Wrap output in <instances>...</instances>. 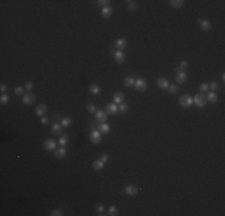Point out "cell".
<instances>
[{
  "mask_svg": "<svg viewBox=\"0 0 225 216\" xmlns=\"http://www.w3.org/2000/svg\"><path fill=\"white\" fill-rule=\"evenodd\" d=\"M51 216H62L64 215V212H62V210H60V209H54V210H52L51 211V214H49Z\"/></svg>",
  "mask_w": 225,
  "mask_h": 216,
  "instance_id": "38",
  "label": "cell"
},
{
  "mask_svg": "<svg viewBox=\"0 0 225 216\" xmlns=\"http://www.w3.org/2000/svg\"><path fill=\"white\" fill-rule=\"evenodd\" d=\"M95 118H96V120H97L99 124L107 123V120H108V114H107L105 112H103V110H97V112L95 113Z\"/></svg>",
  "mask_w": 225,
  "mask_h": 216,
  "instance_id": "7",
  "label": "cell"
},
{
  "mask_svg": "<svg viewBox=\"0 0 225 216\" xmlns=\"http://www.w3.org/2000/svg\"><path fill=\"white\" fill-rule=\"evenodd\" d=\"M177 90H179V88H177V85L176 84H170L169 85V88H168V91L170 93V94H172V95H175L177 93Z\"/></svg>",
  "mask_w": 225,
  "mask_h": 216,
  "instance_id": "33",
  "label": "cell"
},
{
  "mask_svg": "<svg viewBox=\"0 0 225 216\" xmlns=\"http://www.w3.org/2000/svg\"><path fill=\"white\" fill-rule=\"evenodd\" d=\"M112 13H114V10H112V7L110 6H105V7H102V11H101V15L103 18H110L112 16Z\"/></svg>",
  "mask_w": 225,
  "mask_h": 216,
  "instance_id": "12",
  "label": "cell"
},
{
  "mask_svg": "<svg viewBox=\"0 0 225 216\" xmlns=\"http://www.w3.org/2000/svg\"><path fill=\"white\" fill-rule=\"evenodd\" d=\"M112 100H114V103H122L123 102V100H124V94L122 91H117L114 94V97H112Z\"/></svg>",
  "mask_w": 225,
  "mask_h": 216,
  "instance_id": "17",
  "label": "cell"
},
{
  "mask_svg": "<svg viewBox=\"0 0 225 216\" xmlns=\"http://www.w3.org/2000/svg\"><path fill=\"white\" fill-rule=\"evenodd\" d=\"M24 89H27V91H31L32 89H34V83L32 82H27L25 85H24Z\"/></svg>",
  "mask_w": 225,
  "mask_h": 216,
  "instance_id": "41",
  "label": "cell"
},
{
  "mask_svg": "<svg viewBox=\"0 0 225 216\" xmlns=\"http://www.w3.org/2000/svg\"><path fill=\"white\" fill-rule=\"evenodd\" d=\"M23 93H24V88L23 86H17L15 89V94L17 96H23Z\"/></svg>",
  "mask_w": 225,
  "mask_h": 216,
  "instance_id": "40",
  "label": "cell"
},
{
  "mask_svg": "<svg viewBox=\"0 0 225 216\" xmlns=\"http://www.w3.org/2000/svg\"><path fill=\"white\" fill-rule=\"evenodd\" d=\"M193 105V97H191L189 95H182L180 97V106L183 108H189Z\"/></svg>",
  "mask_w": 225,
  "mask_h": 216,
  "instance_id": "2",
  "label": "cell"
},
{
  "mask_svg": "<svg viewBox=\"0 0 225 216\" xmlns=\"http://www.w3.org/2000/svg\"><path fill=\"white\" fill-rule=\"evenodd\" d=\"M62 131H64V127L61 126V124H58V123L53 124V126H52V133L54 136H61Z\"/></svg>",
  "mask_w": 225,
  "mask_h": 216,
  "instance_id": "13",
  "label": "cell"
},
{
  "mask_svg": "<svg viewBox=\"0 0 225 216\" xmlns=\"http://www.w3.org/2000/svg\"><path fill=\"white\" fill-rule=\"evenodd\" d=\"M187 79H188V74H187L184 71H179L176 73V82L180 83V84H183L187 82Z\"/></svg>",
  "mask_w": 225,
  "mask_h": 216,
  "instance_id": "11",
  "label": "cell"
},
{
  "mask_svg": "<svg viewBox=\"0 0 225 216\" xmlns=\"http://www.w3.org/2000/svg\"><path fill=\"white\" fill-rule=\"evenodd\" d=\"M68 141H70L68 135H61V136H60V139H59L60 147H66V145L68 144Z\"/></svg>",
  "mask_w": 225,
  "mask_h": 216,
  "instance_id": "24",
  "label": "cell"
},
{
  "mask_svg": "<svg viewBox=\"0 0 225 216\" xmlns=\"http://www.w3.org/2000/svg\"><path fill=\"white\" fill-rule=\"evenodd\" d=\"M126 6H127V8L131 11V12H134L135 10H136V3L135 1H131V0H127L126 1Z\"/></svg>",
  "mask_w": 225,
  "mask_h": 216,
  "instance_id": "27",
  "label": "cell"
},
{
  "mask_svg": "<svg viewBox=\"0 0 225 216\" xmlns=\"http://www.w3.org/2000/svg\"><path fill=\"white\" fill-rule=\"evenodd\" d=\"M92 168L95 171H102L104 168V162H102L101 160H95L92 162Z\"/></svg>",
  "mask_w": 225,
  "mask_h": 216,
  "instance_id": "21",
  "label": "cell"
},
{
  "mask_svg": "<svg viewBox=\"0 0 225 216\" xmlns=\"http://www.w3.org/2000/svg\"><path fill=\"white\" fill-rule=\"evenodd\" d=\"M48 112V107L46 106V105H40L39 107L36 108V110H35V113H36V115L37 117H44L46 115V113Z\"/></svg>",
  "mask_w": 225,
  "mask_h": 216,
  "instance_id": "14",
  "label": "cell"
},
{
  "mask_svg": "<svg viewBox=\"0 0 225 216\" xmlns=\"http://www.w3.org/2000/svg\"><path fill=\"white\" fill-rule=\"evenodd\" d=\"M86 108H87V112L91 113V114H94V113H96V112H97V110H96V106H95L94 103H89Z\"/></svg>",
  "mask_w": 225,
  "mask_h": 216,
  "instance_id": "39",
  "label": "cell"
},
{
  "mask_svg": "<svg viewBox=\"0 0 225 216\" xmlns=\"http://www.w3.org/2000/svg\"><path fill=\"white\" fill-rule=\"evenodd\" d=\"M60 124H61L62 127H70V126L73 124V120H72L71 118H64V119L61 120Z\"/></svg>",
  "mask_w": 225,
  "mask_h": 216,
  "instance_id": "26",
  "label": "cell"
},
{
  "mask_svg": "<svg viewBox=\"0 0 225 216\" xmlns=\"http://www.w3.org/2000/svg\"><path fill=\"white\" fill-rule=\"evenodd\" d=\"M157 85H158V88H160V89H168L169 88V82H168V79L167 78H158L157 79Z\"/></svg>",
  "mask_w": 225,
  "mask_h": 216,
  "instance_id": "19",
  "label": "cell"
},
{
  "mask_svg": "<svg viewBox=\"0 0 225 216\" xmlns=\"http://www.w3.org/2000/svg\"><path fill=\"white\" fill-rule=\"evenodd\" d=\"M206 98H207L208 102H211V103H216V102H218V96H217V94H216L214 91H210V93L207 94Z\"/></svg>",
  "mask_w": 225,
  "mask_h": 216,
  "instance_id": "22",
  "label": "cell"
},
{
  "mask_svg": "<svg viewBox=\"0 0 225 216\" xmlns=\"http://www.w3.org/2000/svg\"><path fill=\"white\" fill-rule=\"evenodd\" d=\"M22 101H23V103H24V105L30 106V105H34V103H35L36 96H35V94H32L31 91H29V93H27L25 95H23Z\"/></svg>",
  "mask_w": 225,
  "mask_h": 216,
  "instance_id": "5",
  "label": "cell"
},
{
  "mask_svg": "<svg viewBox=\"0 0 225 216\" xmlns=\"http://www.w3.org/2000/svg\"><path fill=\"white\" fill-rule=\"evenodd\" d=\"M99 160H101L102 162H104V163H105V162H108V161H109V156H108L107 154H102V155H101V157H99Z\"/></svg>",
  "mask_w": 225,
  "mask_h": 216,
  "instance_id": "42",
  "label": "cell"
},
{
  "mask_svg": "<svg viewBox=\"0 0 225 216\" xmlns=\"http://www.w3.org/2000/svg\"><path fill=\"white\" fill-rule=\"evenodd\" d=\"M66 155H67V151H66V149L64 147H60V148L55 149V155L54 156L56 159H64Z\"/></svg>",
  "mask_w": 225,
  "mask_h": 216,
  "instance_id": "16",
  "label": "cell"
},
{
  "mask_svg": "<svg viewBox=\"0 0 225 216\" xmlns=\"http://www.w3.org/2000/svg\"><path fill=\"white\" fill-rule=\"evenodd\" d=\"M221 79L225 81V73H221Z\"/></svg>",
  "mask_w": 225,
  "mask_h": 216,
  "instance_id": "45",
  "label": "cell"
},
{
  "mask_svg": "<svg viewBox=\"0 0 225 216\" xmlns=\"http://www.w3.org/2000/svg\"><path fill=\"white\" fill-rule=\"evenodd\" d=\"M117 110H119V107L116 106V103H108L105 106V109H104V112L108 114V115H115L117 113Z\"/></svg>",
  "mask_w": 225,
  "mask_h": 216,
  "instance_id": "8",
  "label": "cell"
},
{
  "mask_svg": "<svg viewBox=\"0 0 225 216\" xmlns=\"http://www.w3.org/2000/svg\"><path fill=\"white\" fill-rule=\"evenodd\" d=\"M169 4L174 8H180V7H182L184 5V0H170Z\"/></svg>",
  "mask_w": 225,
  "mask_h": 216,
  "instance_id": "23",
  "label": "cell"
},
{
  "mask_svg": "<svg viewBox=\"0 0 225 216\" xmlns=\"http://www.w3.org/2000/svg\"><path fill=\"white\" fill-rule=\"evenodd\" d=\"M187 67H188V62L184 61V60H182V61L180 62V65L176 67V71H177V72H179V71H184V70H187Z\"/></svg>",
  "mask_w": 225,
  "mask_h": 216,
  "instance_id": "30",
  "label": "cell"
},
{
  "mask_svg": "<svg viewBox=\"0 0 225 216\" xmlns=\"http://www.w3.org/2000/svg\"><path fill=\"white\" fill-rule=\"evenodd\" d=\"M193 103H194L196 107H199V108H202V107H205L206 103H207V98H206V96H205L202 93H198V94H195V96L193 97Z\"/></svg>",
  "mask_w": 225,
  "mask_h": 216,
  "instance_id": "1",
  "label": "cell"
},
{
  "mask_svg": "<svg viewBox=\"0 0 225 216\" xmlns=\"http://www.w3.org/2000/svg\"><path fill=\"white\" fill-rule=\"evenodd\" d=\"M117 214H119V210H117L116 207H114V205L109 207V209H108V215L109 216H116Z\"/></svg>",
  "mask_w": 225,
  "mask_h": 216,
  "instance_id": "31",
  "label": "cell"
},
{
  "mask_svg": "<svg viewBox=\"0 0 225 216\" xmlns=\"http://www.w3.org/2000/svg\"><path fill=\"white\" fill-rule=\"evenodd\" d=\"M126 46H127V41L124 39H119L115 42V48L117 50H123L124 48H126Z\"/></svg>",
  "mask_w": 225,
  "mask_h": 216,
  "instance_id": "18",
  "label": "cell"
},
{
  "mask_svg": "<svg viewBox=\"0 0 225 216\" xmlns=\"http://www.w3.org/2000/svg\"><path fill=\"white\" fill-rule=\"evenodd\" d=\"M98 131L101 133H103V135H107L110 131V126L107 123H102V124H99V126H98Z\"/></svg>",
  "mask_w": 225,
  "mask_h": 216,
  "instance_id": "20",
  "label": "cell"
},
{
  "mask_svg": "<svg viewBox=\"0 0 225 216\" xmlns=\"http://www.w3.org/2000/svg\"><path fill=\"white\" fill-rule=\"evenodd\" d=\"M96 211L98 212L97 215H102L104 212V205L102 204V203H98V204H96Z\"/></svg>",
  "mask_w": 225,
  "mask_h": 216,
  "instance_id": "34",
  "label": "cell"
},
{
  "mask_svg": "<svg viewBox=\"0 0 225 216\" xmlns=\"http://www.w3.org/2000/svg\"><path fill=\"white\" fill-rule=\"evenodd\" d=\"M199 89H200V91H201L202 94L208 91V83H201V84H200V86H199Z\"/></svg>",
  "mask_w": 225,
  "mask_h": 216,
  "instance_id": "36",
  "label": "cell"
},
{
  "mask_svg": "<svg viewBox=\"0 0 225 216\" xmlns=\"http://www.w3.org/2000/svg\"><path fill=\"white\" fill-rule=\"evenodd\" d=\"M134 82H135V81H134V78H133V77H131V76H129V77H126V78L123 79V85H124V86H128V88H129V86L134 85Z\"/></svg>",
  "mask_w": 225,
  "mask_h": 216,
  "instance_id": "28",
  "label": "cell"
},
{
  "mask_svg": "<svg viewBox=\"0 0 225 216\" xmlns=\"http://www.w3.org/2000/svg\"><path fill=\"white\" fill-rule=\"evenodd\" d=\"M208 89H211L212 91H217L218 89H219V84L217 83V82H211V83H208Z\"/></svg>",
  "mask_w": 225,
  "mask_h": 216,
  "instance_id": "32",
  "label": "cell"
},
{
  "mask_svg": "<svg viewBox=\"0 0 225 216\" xmlns=\"http://www.w3.org/2000/svg\"><path fill=\"white\" fill-rule=\"evenodd\" d=\"M42 147L47 151H53V150L56 149V141H55V139H53V138H48V139H46V141L43 142Z\"/></svg>",
  "mask_w": 225,
  "mask_h": 216,
  "instance_id": "3",
  "label": "cell"
},
{
  "mask_svg": "<svg viewBox=\"0 0 225 216\" xmlns=\"http://www.w3.org/2000/svg\"><path fill=\"white\" fill-rule=\"evenodd\" d=\"M0 90H1L3 93H5V91L7 90V86H6V84H1V85H0Z\"/></svg>",
  "mask_w": 225,
  "mask_h": 216,
  "instance_id": "44",
  "label": "cell"
},
{
  "mask_svg": "<svg viewBox=\"0 0 225 216\" xmlns=\"http://www.w3.org/2000/svg\"><path fill=\"white\" fill-rule=\"evenodd\" d=\"M124 54L122 50H115L114 52V60L117 62V64H122V62L124 61Z\"/></svg>",
  "mask_w": 225,
  "mask_h": 216,
  "instance_id": "15",
  "label": "cell"
},
{
  "mask_svg": "<svg viewBox=\"0 0 225 216\" xmlns=\"http://www.w3.org/2000/svg\"><path fill=\"white\" fill-rule=\"evenodd\" d=\"M8 102H10V97H8V95L3 94L1 96H0V105H1V106H6Z\"/></svg>",
  "mask_w": 225,
  "mask_h": 216,
  "instance_id": "29",
  "label": "cell"
},
{
  "mask_svg": "<svg viewBox=\"0 0 225 216\" xmlns=\"http://www.w3.org/2000/svg\"><path fill=\"white\" fill-rule=\"evenodd\" d=\"M123 193L127 195V196H135L138 193V187L135 185H127L123 190Z\"/></svg>",
  "mask_w": 225,
  "mask_h": 216,
  "instance_id": "9",
  "label": "cell"
},
{
  "mask_svg": "<svg viewBox=\"0 0 225 216\" xmlns=\"http://www.w3.org/2000/svg\"><path fill=\"white\" fill-rule=\"evenodd\" d=\"M90 141H91L94 144L101 143V141H102V133L99 132V131L92 130V131L90 132Z\"/></svg>",
  "mask_w": 225,
  "mask_h": 216,
  "instance_id": "6",
  "label": "cell"
},
{
  "mask_svg": "<svg viewBox=\"0 0 225 216\" xmlns=\"http://www.w3.org/2000/svg\"><path fill=\"white\" fill-rule=\"evenodd\" d=\"M134 89L136 91H139V93H143V91H145L146 89H147V83L145 82V79H143V78H139V79H136L135 82H134Z\"/></svg>",
  "mask_w": 225,
  "mask_h": 216,
  "instance_id": "4",
  "label": "cell"
},
{
  "mask_svg": "<svg viewBox=\"0 0 225 216\" xmlns=\"http://www.w3.org/2000/svg\"><path fill=\"white\" fill-rule=\"evenodd\" d=\"M99 6H102V7H105V6H109V4L111 3L110 0H98V1H96Z\"/></svg>",
  "mask_w": 225,
  "mask_h": 216,
  "instance_id": "37",
  "label": "cell"
},
{
  "mask_svg": "<svg viewBox=\"0 0 225 216\" xmlns=\"http://www.w3.org/2000/svg\"><path fill=\"white\" fill-rule=\"evenodd\" d=\"M41 124L42 125H48L49 124V120H48V118H41Z\"/></svg>",
  "mask_w": 225,
  "mask_h": 216,
  "instance_id": "43",
  "label": "cell"
},
{
  "mask_svg": "<svg viewBox=\"0 0 225 216\" xmlns=\"http://www.w3.org/2000/svg\"><path fill=\"white\" fill-rule=\"evenodd\" d=\"M199 24H200V28H201L204 31H206V33L211 31V29H212V24H211V22L208 19H200Z\"/></svg>",
  "mask_w": 225,
  "mask_h": 216,
  "instance_id": "10",
  "label": "cell"
},
{
  "mask_svg": "<svg viewBox=\"0 0 225 216\" xmlns=\"http://www.w3.org/2000/svg\"><path fill=\"white\" fill-rule=\"evenodd\" d=\"M128 109H129V107H128V105L127 103H120V106H119V110L121 112V113H126V112H128Z\"/></svg>",
  "mask_w": 225,
  "mask_h": 216,
  "instance_id": "35",
  "label": "cell"
},
{
  "mask_svg": "<svg viewBox=\"0 0 225 216\" xmlns=\"http://www.w3.org/2000/svg\"><path fill=\"white\" fill-rule=\"evenodd\" d=\"M89 91L91 94H94V95H97V94L101 93V86H99L98 84H91L89 86Z\"/></svg>",
  "mask_w": 225,
  "mask_h": 216,
  "instance_id": "25",
  "label": "cell"
}]
</instances>
